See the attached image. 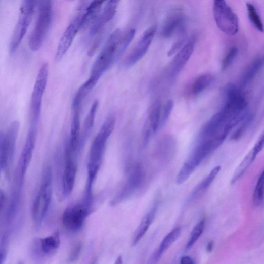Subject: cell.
Wrapping results in <instances>:
<instances>
[{
  "label": "cell",
  "mask_w": 264,
  "mask_h": 264,
  "mask_svg": "<svg viewBox=\"0 0 264 264\" xmlns=\"http://www.w3.org/2000/svg\"><path fill=\"white\" fill-rule=\"evenodd\" d=\"M116 118L109 116L105 120L95 138L90 150L87 164L88 182L86 199L90 201L94 180L102 165L108 140L114 129Z\"/></svg>",
  "instance_id": "1"
},
{
  "label": "cell",
  "mask_w": 264,
  "mask_h": 264,
  "mask_svg": "<svg viewBox=\"0 0 264 264\" xmlns=\"http://www.w3.org/2000/svg\"><path fill=\"white\" fill-rule=\"evenodd\" d=\"M121 31L117 29L110 36L91 68L90 77L86 83L94 89L101 77L115 63L118 46L122 38Z\"/></svg>",
  "instance_id": "2"
},
{
  "label": "cell",
  "mask_w": 264,
  "mask_h": 264,
  "mask_svg": "<svg viewBox=\"0 0 264 264\" xmlns=\"http://www.w3.org/2000/svg\"><path fill=\"white\" fill-rule=\"evenodd\" d=\"M38 17L29 40V47L36 52L42 47L52 21V0H40Z\"/></svg>",
  "instance_id": "3"
},
{
  "label": "cell",
  "mask_w": 264,
  "mask_h": 264,
  "mask_svg": "<svg viewBox=\"0 0 264 264\" xmlns=\"http://www.w3.org/2000/svg\"><path fill=\"white\" fill-rule=\"evenodd\" d=\"M217 148L213 139L199 140L188 160L180 170L177 184L181 185L186 182L205 158Z\"/></svg>",
  "instance_id": "4"
},
{
  "label": "cell",
  "mask_w": 264,
  "mask_h": 264,
  "mask_svg": "<svg viewBox=\"0 0 264 264\" xmlns=\"http://www.w3.org/2000/svg\"><path fill=\"white\" fill-rule=\"evenodd\" d=\"M40 0H23L19 15L10 41L9 51L13 55L27 32L32 22L35 8Z\"/></svg>",
  "instance_id": "5"
},
{
  "label": "cell",
  "mask_w": 264,
  "mask_h": 264,
  "mask_svg": "<svg viewBox=\"0 0 264 264\" xmlns=\"http://www.w3.org/2000/svg\"><path fill=\"white\" fill-rule=\"evenodd\" d=\"M49 67L45 63L41 66L35 83L30 101V124L38 125L42 102L48 80Z\"/></svg>",
  "instance_id": "6"
},
{
  "label": "cell",
  "mask_w": 264,
  "mask_h": 264,
  "mask_svg": "<svg viewBox=\"0 0 264 264\" xmlns=\"http://www.w3.org/2000/svg\"><path fill=\"white\" fill-rule=\"evenodd\" d=\"M213 12L218 28L223 33L233 36L238 32V18L226 0H214Z\"/></svg>",
  "instance_id": "7"
},
{
  "label": "cell",
  "mask_w": 264,
  "mask_h": 264,
  "mask_svg": "<svg viewBox=\"0 0 264 264\" xmlns=\"http://www.w3.org/2000/svg\"><path fill=\"white\" fill-rule=\"evenodd\" d=\"M51 177H46L39 189L32 209V218L36 227H39L48 212L52 199Z\"/></svg>",
  "instance_id": "8"
},
{
  "label": "cell",
  "mask_w": 264,
  "mask_h": 264,
  "mask_svg": "<svg viewBox=\"0 0 264 264\" xmlns=\"http://www.w3.org/2000/svg\"><path fill=\"white\" fill-rule=\"evenodd\" d=\"M89 203H75L67 206L62 215V223L69 231L76 232L83 227L90 213Z\"/></svg>",
  "instance_id": "9"
},
{
  "label": "cell",
  "mask_w": 264,
  "mask_h": 264,
  "mask_svg": "<svg viewBox=\"0 0 264 264\" xmlns=\"http://www.w3.org/2000/svg\"><path fill=\"white\" fill-rule=\"evenodd\" d=\"M225 103L223 107L232 114L236 115L246 111L248 102L245 97L236 86L230 83L224 89Z\"/></svg>",
  "instance_id": "10"
},
{
  "label": "cell",
  "mask_w": 264,
  "mask_h": 264,
  "mask_svg": "<svg viewBox=\"0 0 264 264\" xmlns=\"http://www.w3.org/2000/svg\"><path fill=\"white\" fill-rule=\"evenodd\" d=\"M235 116L223 107L204 125L200 131L199 140L214 139L224 129L227 123Z\"/></svg>",
  "instance_id": "11"
},
{
  "label": "cell",
  "mask_w": 264,
  "mask_h": 264,
  "mask_svg": "<svg viewBox=\"0 0 264 264\" xmlns=\"http://www.w3.org/2000/svg\"><path fill=\"white\" fill-rule=\"evenodd\" d=\"M38 125L30 124L26 141L21 154L19 166L20 167V182L23 183L24 175L31 162L35 147Z\"/></svg>",
  "instance_id": "12"
},
{
  "label": "cell",
  "mask_w": 264,
  "mask_h": 264,
  "mask_svg": "<svg viewBox=\"0 0 264 264\" xmlns=\"http://www.w3.org/2000/svg\"><path fill=\"white\" fill-rule=\"evenodd\" d=\"M157 31L156 25L151 26L142 35L141 39L127 57L125 65L131 66L141 60L146 54Z\"/></svg>",
  "instance_id": "13"
},
{
  "label": "cell",
  "mask_w": 264,
  "mask_h": 264,
  "mask_svg": "<svg viewBox=\"0 0 264 264\" xmlns=\"http://www.w3.org/2000/svg\"><path fill=\"white\" fill-rule=\"evenodd\" d=\"M80 16L76 17L68 25L59 43L55 56L57 62L61 61L71 46L77 33L81 30Z\"/></svg>",
  "instance_id": "14"
},
{
  "label": "cell",
  "mask_w": 264,
  "mask_h": 264,
  "mask_svg": "<svg viewBox=\"0 0 264 264\" xmlns=\"http://www.w3.org/2000/svg\"><path fill=\"white\" fill-rule=\"evenodd\" d=\"M144 173L140 166H137L129 174L127 182L113 203H119L129 197L140 187Z\"/></svg>",
  "instance_id": "15"
},
{
  "label": "cell",
  "mask_w": 264,
  "mask_h": 264,
  "mask_svg": "<svg viewBox=\"0 0 264 264\" xmlns=\"http://www.w3.org/2000/svg\"><path fill=\"white\" fill-rule=\"evenodd\" d=\"M197 38L192 36L189 40L177 52L171 65V74L177 75L187 64L195 49Z\"/></svg>",
  "instance_id": "16"
},
{
  "label": "cell",
  "mask_w": 264,
  "mask_h": 264,
  "mask_svg": "<svg viewBox=\"0 0 264 264\" xmlns=\"http://www.w3.org/2000/svg\"><path fill=\"white\" fill-rule=\"evenodd\" d=\"M186 19L180 11L171 12L166 18L162 29L163 36L170 38L177 33L183 34Z\"/></svg>",
  "instance_id": "17"
},
{
  "label": "cell",
  "mask_w": 264,
  "mask_h": 264,
  "mask_svg": "<svg viewBox=\"0 0 264 264\" xmlns=\"http://www.w3.org/2000/svg\"><path fill=\"white\" fill-rule=\"evenodd\" d=\"M66 163L63 178V194L65 197L69 196L72 193L75 185L77 172V164L75 158L71 155L65 153Z\"/></svg>",
  "instance_id": "18"
},
{
  "label": "cell",
  "mask_w": 264,
  "mask_h": 264,
  "mask_svg": "<svg viewBox=\"0 0 264 264\" xmlns=\"http://www.w3.org/2000/svg\"><path fill=\"white\" fill-rule=\"evenodd\" d=\"M158 205L155 203L149 212L144 216L135 231L132 238V244L136 245L143 238L153 222L157 210Z\"/></svg>",
  "instance_id": "19"
},
{
  "label": "cell",
  "mask_w": 264,
  "mask_h": 264,
  "mask_svg": "<svg viewBox=\"0 0 264 264\" xmlns=\"http://www.w3.org/2000/svg\"><path fill=\"white\" fill-rule=\"evenodd\" d=\"M99 106V101L95 100L92 105L88 114L84 120L83 128L82 134H81L80 149V151L85 146L86 141L90 136L93 129L95 120Z\"/></svg>",
  "instance_id": "20"
},
{
  "label": "cell",
  "mask_w": 264,
  "mask_h": 264,
  "mask_svg": "<svg viewBox=\"0 0 264 264\" xmlns=\"http://www.w3.org/2000/svg\"><path fill=\"white\" fill-rule=\"evenodd\" d=\"M39 243L41 251L44 255L47 256L54 255L58 251L61 245L59 231L40 239Z\"/></svg>",
  "instance_id": "21"
},
{
  "label": "cell",
  "mask_w": 264,
  "mask_h": 264,
  "mask_svg": "<svg viewBox=\"0 0 264 264\" xmlns=\"http://www.w3.org/2000/svg\"><path fill=\"white\" fill-rule=\"evenodd\" d=\"M181 233V229L178 227L173 229L168 234L162 241L159 247L152 256L153 260L154 261L159 260L167 250L179 239Z\"/></svg>",
  "instance_id": "22"
},
{
  "label": "cell",
  "mask_w": 264,
  "mask_h": 264,
  "mask_svg": "<svg viewBox=\"0 0 264 264\" xmlns=\"http://www.w3.org/2000/svg\"><path fill=\"white\" fill-rule=\"evenodd\" d=\"M106 1L107 0H93L81 17V30L86 28L91 22H93L98 17L100 10Z\"/></svg>",
  "instance_id": "23"
},
{
  "label": "cell",
  "mask_w": 264,
  "mask_h": 264,
  "mask_svg": "<svg viewBox=\"0 0 264 264\" xmlns=\"http://www.w3.org/2000/svg\"><path fill=\"white\" fill-rule=\"evenodd\" d=\"M221 170V166H217L214 168L209 174L196 187L193 191L189 201H192L196 200L202 194H203L210 186L218 175Z\"/></svg>",
  "instance_id": "24"
},
{
  "label": "cell",
  "mask_w": 264,
  "mask_h": 264,
  "mask_svg": "<svg viewBox=\"0 0 264 264\" xmlns=\"http://www.w3.org/2000/svg\"><path fill=\"white\" fill-rule=\"evenodd\" d=\"M264 67V56L256 58L248 66L242 78L243 86L249 84Z\"/></svg>",
  "instance_id": "25"
},
{
  "label": "cell",
  "mask_w": 264,
  "mask_h": 264,
  "mask_svg": "<svg viewBox=\"0 0 264 264\" xmlns=\"http://www.w3.org/2000/svg\"><path fill=\"white\" fill-rule=\"evenodd\" d=\"M13 157L10 154L4 136V132H0V161L1 168L4 171L8 170Z\"/></svg>",
  "instance_id": "26"
},
{
  "label": "cell",
  "mask_w": 264,
  "mask_h": 264,
  "mask_svg": "<svg viewBox=\"0 0 264 264\" xmlns=\"http://www.w3.org/2000/svg\"><path fill=\"white\" fill-rule=\"evenodd\" d=\"M213 81V77L209 74L199 76L193 83L191 89L192 94L197 95L203 92Z\"/></svg>",
  "instance_id": "27"
},
{
  "label": "cell",
  "mask_w": 264,
  "mask_h": 264,
  "mask_svg": "<svg viewBox=\"0 0 264 264\" xmlns=\"http://www.w3.org/2000/svg\"><path fill=\"white\" fill-rule=\"evenodd\" d=\"M252 151L245 157L244 160L237 167L231 180V183L234 184L238 181L247 171L255 159Z\"/></svg>",
  "instance_id": "28"
},
{
  "label": "cell",
  "mask_w": 264,
  "mask_h": 264,
  "mask_svg": "<svg viewBox=\"0 0 264 264\" xmlns=\"http://www.w3.org/2000/svg\"><path fill=\"white\" fill-rule=\"evenodd\" d=\"M162 110V105L160 102H156L152 108L149 119L153 134L159 128Z\"/></svg>",
  "instance_id": "29"
},
{
  "label": "cell",
  "mask_w": 264,
  "mask_h": 264,
  "mask_svg": "<svg viewBox=\"0 0 264 264\" xmlns=\"http://www.w3.org/2000/svg\"><path fill=\"white\" fill-rule=\"evenodd\" d=\"M264 199V170L259 176L254 190L253 202L255 206L260 205Z\"/></svg>",
  "instance_id": "30"
},
{
  "label": "cell",
  "mask_w": 264,
  "mask_h": 264,
  "mask_svg": "<svg viewBox=\"0 0 264 264\" xmlns=\"http://www.w3.org/2000/svg\"><path fill=\"white\" fill-rule=\"evenodd\" d=\"M205 226V221L202 220L193 229L186 247L187 250H190L199 239L203 233Z\"/></svg>",
  "instance_id": "31"
},
{
  "label": "cell",
  "mask_w": 264,
  "mask_h": 264,
  "mask_svg": "<svg viewBox=\"0 0 264 264\" xmlns=\"http://www.w3.org/2000/svg\"><path fill=\"white\" fill-rule=\"evenodd\" d=\"M253 118L252 115L249 113L246 118L240 123L239 127L234 132L231 137V140L237 141L240 139L245 134L247 128L251 124Z\"/></svg>",
  "instance_id": "32"
},
{
  "label": "cell",
  "mask_w": 264,
  "mask_h": 264,
  "mask_svg": "<svg viewBox=\"0 0 264 264\" xmlns=\"http://www.w3.org/2000/svg\"><path fill=\"white\" fill-rule=\"evenodd\" d=\"M247 8L249 18L252 24L259 31L263 32V23L255 7L252 4H247Z\"/></svg>",
  "instance_id": "33"
},
{
  "label": "cell",
  "mask_w": 264,
  "mask_h": 264,
  "mask_svg": "<svg viewBox=\"0 0 264 264\" xmlns=\"http://www.w3.org/2000/svg\"><path fill=\"white\" fill-rule=\"evenodd\" d=\"M136 35V30H130L125 35L122 37L120 41L117 55V60L118 61L123 53L128 47L132 40H133Z\"/></svg>",
  "instance_id": "34"
},
{
  "label": "cell",
  "mask_w": 264,
  "mask_h": 264,
  "mask_svg": "<svg viewBox=\"0 0 264 264\" xmlns=\"http://www.w3.org/2000/svg\"><path fill=\"white\" fill-rule=\"evenodd\" d=\"M238 49L236 47L232 48L229 50L222 62L221 68L223 70H225L230 67L238 55Z\"/></svg>",
  "instance_id": "35"
},
{
  "label": "cell",
  "mask_w": 264,
  "mask_h": 264,
  "mask_svg": "<svg viewBox=\"0 0 264 264\" xmlns=\"http://www.w3.org/2000/svg\"><path fill=\"white\" fill-rule=\"evenodd\" d=\"M173 105V101L172 100H168L165 103L161 113L159 128H161L168 119L172 111Z\"/></svg>",
  "instance_id": "36"
},
{
  "label": "cell",
  "mask_w": 264,
  "mask_h": 264,
  "mask_svg": "<svg viewBox=\"0 0 264 264\" xmlns=\"http://www.w3.org/2000/svg\"><path fill=\"white\" fill-rule=\"evenodd\" d=\"M186 36L183 35L171 48L168 52V56L171 57L176 54L186 44Z\"/></svg>",
  "instance_id": "37"
},
{
  "label": "cell",
  "mask_w": 264,
  "mask_h": 264,
  "mask_svg": "<svg viewBox=\"0 0 264 264\" xmlns=\"http://www.w3.org/2000/svg\"><path fill=\"white\" fill-rule=\"evenodd\" d=\"M152 131L149 119L147 121L143 130V144L146 146L148 143L150 139V135Z\"/></svg>",
  "instance_id": "38"
},
{
  "label": "cell",
  "mask_w": 264,
  "mask_h": 264,
  "mask_svg": "<svg viewBox=\"0 0 264 264\" xmlns=\"http://www.w3.org/2000/svg\"><path fill=\"white\" fill-rule=\"evenodd\" d=\"M181 263L182 264H194L195 261L194 260L189 256H183L181 259Z\"/></svg>",
  "instance_id": "39"
},
{
  "label": "cell",
  "mask_w": 264,
  "mask_h": 264,
  "mask_svg": "<svg viewBox=\"0 0 264 264\" xmlns=\"http://www.w3.org/2000/svg\"><path fill=\"white\" fill-rule=\"evenodd\" d=\"M0 198H0V205H1V210H2L6 200L5 194L2 190L1 191V194H0Z\"/></svg>",
  "instance_id": "40"
},
{
  "label": "cell",
  "mask_w": 264,
  "mask_h": 264,
  "mask_svg": "<svg viewBox=\"0 0 264 264\" xmlns=\"http://www.w3.org/2000/svg\"><path fill=\"white\" fill-rule=\"evenodd\" d=\"M121 0H109L108 4L115 8H117Z\"/></svg>",
  "instance_id": "41"
},
{
  "label": "cell",
  "mask_w": 264,
  "mask_h": 264,
  "mask_svg": "<svg viewBox=\"0 0 264 264\" xmlns=\"http://www.w3.org/2000/svg\"><path fill=\"white\" fill-rule=\"evenodd\" d=\"M214 247V242L213 241H210L209 242L207 246V251L208 252H211L212 251Z\"/></svg>",
  "instance_id": "42"
},
{
  "label": "cell",
  "mask_w": 264,
  "mask_h": 264,
  "mask_svg": "<svg viewBox=\"0 0 264 264\" xmlns=\"http://www.w3.org/2000/svg\"><path fill=\"white\" fill-rule=\"evenodd\" d=\"M122 263H123L122 257L120 256L118 257V258L117 259V260L115 262V263L121 264Z\"/></svg>",
  "instance_id": "43"
},
{
  "label": "cell",
  "mask_w": 264,
  "mask_h": 264,
  "mask_svg": "<svg viewBox=\"0 0 264 264\" xmlns=\"http://www.w3.org/2000/svg\"><path fill=\"white\" fill-rule=\"evenodd\" d=\"M70 1H73V0H70Z\"/></svg>",
  "instance_id": "44"
}]
</instances>
